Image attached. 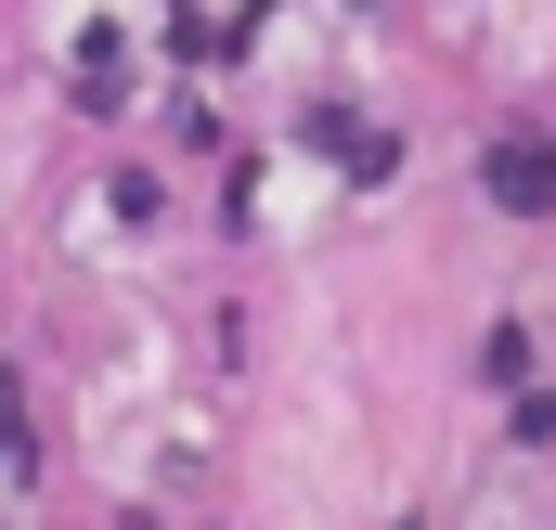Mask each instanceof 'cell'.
Segmentation results:
<instances>
[{
  "label": "cell",
  "mask_w": 556,
  "mask_h": 530,
  "mask_svg": "<svg viewBox=\"0 0 556 530\" xmlns=\"http://www.w3.org/2000/svg\"><path fill=\"white\" fill-rule=\"evenodd\" d=\"M479 194L505 220H556V142H492L479 155Z\"/></svg>",
  "instance_id": "cell-1"
},
{
  "label": "cell",
  "mask_w": 556,
  "mask_h": 530,
  "mask_svg": "<svg viewBox=\"0 0 556 530\" xmlns=\"http://www.w3.org/2000/svg\"><path fill=\"white\" fill-rule=\"evenodd\" d=\"M505 440H531V453H544V440H556V389L518 376V389H505Z\"/></svg>",
  "instance_id": "cell-2"
},
{
  "label": "cell",
  "mask_w": 556,
  "mask_h": 530,
  "mask_svg": "<svg viewBox=\"0 0 556 530\" xmlns=\"http://www.w3.org/2000/svg\"><path fill=\"white\" fill-rule=\"evenodd\" d=\"M479 363H492V389H518V376H531V324H492V350H479Z\"/></svg>",
  "instance_id": "cell-3"
}]
</instances>
